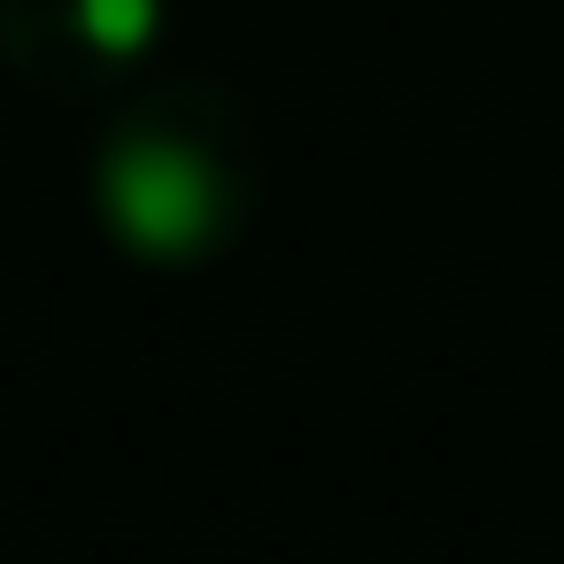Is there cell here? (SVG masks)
Returning a JSON list of instances; mask_svg holds the SVG:
<instances>
[{
	"mask_svg": "<svg viewBox=\"0 0 564 564\" xmlns=\"http://www.w3.org/2000/svg\"><path fill=\"white\" fill-rule=\"evenodd\" d=\"M101 209L140 256H194L217 232V163L186 140H124L101 163Z\"/></svg>",
	"mask_w": 564,
	"mask_h": 564,
	"instance_id": "obj_1",
	"label": "cell"
},
{
	"mask_svg": "<svg viewBox=\"0 0 564 564\" xmlns=\"http://www.w3.org/2000/svg\"><path fill=\"white\" fill-rule=\"evenodd\" d=\"M163 24V0H78V32L101 55H140Z\"/></svg>",
	"mask_w": 564,
	"mask_h": 564,
	"instance_id": "obj_2",
	"label": "cell"
}]
</instances>
